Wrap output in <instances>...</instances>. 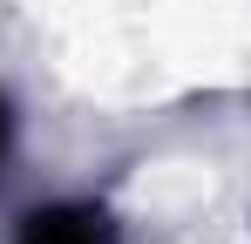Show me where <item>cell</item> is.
<instances>
[{
	"mask_svg": "<svg viewBox=\"0 0 251 244\" xmlns=\"http://www.w3.org/2000/svg\"><path fill=\"white\" fill-rule=\"evenodd\" d=\"M0 156H7V102H0Z\"/></svg>",
	"mask_w": 251,
	"mask_h": 244,
	"instance_id": "cell-2",
	"label": "cell"
},
{
	"mask_svg": "<svg viewBox=\"0 0 251 244\" xmlns=\"http://www.w3.org/2000/svg\"><path fill=\"white\" fill-rule=\"evenodd\" d=\"M14 244H116V217L102 203H41L21 217Z\"/></svg>",
	"mask_w": 251,
	"mask_h": 244,
	"instance_id": "cell-1",
	"label": "cell"
}]
</instances>
